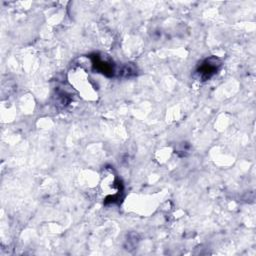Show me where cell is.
I'll return each instance as SVG.
<instances>
[{"instance_id":"cell-1","label":"cell","mask_w":256,"mask_h":256,"mask_svg":"<svg viewBox=\"0 0 256 256\" xmlns=\"http://www.w3.org/2000/svg\"><path fill=\"white\" fill-rule=\"evenodd\" d=\"M220 65H221V62L218 58L210 57L200 65L197 73L203 80H207L217 72Z\"/></svg>"}]
</instances>
